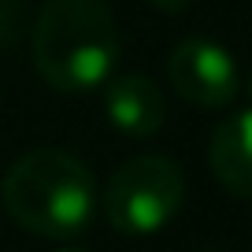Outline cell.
Segmentation results:
<instances>
[{"label":"cell","instance_id":"9","mask_svg":"<svg viewBox=\"0 0 252 252\" xmlns=\"http://www.w3.org/2000/svg\"><path fill=\"white\" fill-rule=\"evenodd\" d=\"M60 252H78V249H60Z\"/></svg>","mask_w":252,"mask_h":252},{"label":"cell","instance_id":"7","mask_svg":"<svg viewBox=\"0 0 252 252\" xmlns=\"http://www.w3.org/2000/svg\"><path fill=\"white\" fill-rule=\"evenodd\" d=\"M156 11H167V15H182V11L193 4V0H149Z\"/></svg>","mask_w":252,"mask_h":252},{"label":"cell","instance_id":"5","mask_svg":"<svg viewBox=\"0 0 252 252\" xmlns=\"http://www.w3.org/2000/svg\"><path fill=\"white\" fill-rule=\"evenodd\" d=\"M104 111L119 134L152 137L167 123V96L145 74H123L115 82H104Z\"/></svg>","mask_w":252,"mask_h":252},{"label":"cell","instance_id":"1","mask_svg":"<svg viewBox=\"0 0 252 252\" xmlns=\"http://www.w3.org/2000/svg\"><path fill=\"white\" fill-rule=\"evenodd\" d=\"M119 63L115 15L104 0H45L33 23V67L60 93H93Z\"/></svg>","mask_w":252,"mask_h":252},{"label":"cell","instance_id":"3","mask_svg":"<svg viewBox=\"0 0 252 252\" xmlns=\"http://www.w3.org/2000/svg\"><path fill=\"white\" fill-rule=\"evenodd\" d=\"M186 200V174L171 156H145L126 159L111 174L104 189V212L108 222L126 237H149L163 230Z\"/></svg>","mask_w":252,"mask_h":252},{"label":"cell","instance_id":"8","mask_svg":"<svg viewBox=\"0 0 252 252\" xmlns=\"http://www.w3.org/2000/svg\"><path fill=\"white\" fill-rule=\"evenodd\" d=\"M249 100H252V74H249Z\"/></svg>","mask_w":252,"mask_h":252},{"label":"cell","instance_id":"4","mask_svg":"<svg viewBox=\"0 0 252 252\" xmlns=\"http://www.w3.org/2000/svg\"><path fill=\"white\" fill-rule=\"evenodd\" d=\"M167 78L182 100L197 108H226L237 96V63L222 45L208 37H189L171 48Z\"/></svg>","mask_w":252,"mask_h":252},{"label":"cell","instance_id":"6","mask_svg":"<svg viewBox=\"0 0 252 252\" xmlns=\"http://www.w3.org/2000/svg\"><path fill=\"white\" fill-rule=\"evenodd\" d=\"M208 163L226 193L252 200V104L215 126L208 141Z\"/></svg>","mask_w":252,"mask_h":252},{"label":"cell","instance_id":"2","mask_svg":"<svg viewBox=\"0 0 252 252\" xmlns=\"http://www.w3.org/2000/svg\"><path fill=\"white\" fill-rule=\"evenodd\" d=\"M4 212L23 230L52 241L82 234L96 212V178L63 149H33L11 163L0 186Z\"/></svg>","mask_w":252,"mask_h":252}]
</instances>
